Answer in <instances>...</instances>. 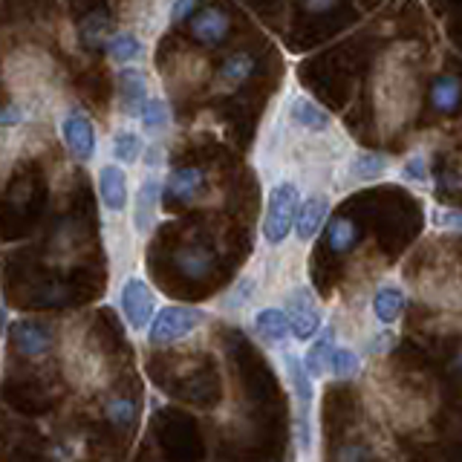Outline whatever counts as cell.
Here are the masks:
<instances>
[{"mask_svg": "<svg viewBox=\"0 0 462 462\" xmlns=\"http://www.w3.org/2000/svg\"><path fill=\"white\" fill-rule=\"evenodd\" d=\"M199 0H173L171 4V23H182L185 18H191Z\"/></svg>", "mask_w": 462, "mask_h": 462, "instance_id": "31", "label": "cell"}, {"mask_svg": "<svg viewBox=\"0 0 462 462\" xmlns=\"http://www.w3.org/2000/svg\"><path fill=\"white\" fill-rule=\"evenodd\" d=\"M254 292H257V283H254V278H240L235 286L228 289V295L223 298V310L226 312H237V310H243L245 303H249L252 298H254Z\"/></svg>", "mask_w": 462, "mask_h": 462, "instance_id": "27", "label": "cell"}, {"mask_svg": "<svg viewBox=\"0 0 462 462\" xmlns=\"http://www.w3.org/2000/svg\"><path fill=\"white\" fill-rule=\"evenodd\" d=\"M231 32V21L223 9H202L199 14H191V35L206 43V47H217V43H223Z\"/></svg>", "mask_w": 462, "mask_h": 462, "instance_id": "11", "label": "cell"}, {"mask_svg": "<svg viewBox=\"0 0 462 462\" xmlns=\"http://www.w3.org/2000/svg\"><path fill=\"white\" fill-rule=\"evenodd\" d=\"M393 344H396V336H393L390 329H384L382 336H375V338H373V346H370V350H373V353H387Z\"/></svg>", "mask_w": 462, "mask_h": 462, "instance_id": "33", "label": "cell"}, {"mask_svg": "<svg viewBox=\"0 0 462 462\" xmlns=\"http://www.w3.org/2000/svg\"><path fill=\"white\" fill-rule=\"evenodd\" d=\"M105 416H107V422L119 425V428H127L130 422H134V416H136V404L130 402V399L116 396V399H110L105 404Z\"/></svg>", "mask_w": 462, "mask_h": 462, "instance_id": "28", "label": "cell"}, {"mask_svg": "<svg viewBox=\"0 0 462 462\" xmlns=\"http://www.w3.org/2000/svg\"><path fill=\"white\" fill-rule=\"evenodd\" d=\"M159 202H162V180L144 177L139 182L136 202H134V228H136V235H151V231H153Z\"/></svg>", "mask_w": 462, "mask_h": 462, "instance_id": "6", "label": "cell"}, {"mask_svg": "<svg viewBox=\"0 0 462 462\" xmlns=\"http://www.w3.org/2000/svg\"><path fill=\"white\" fill-rule=\"evenodd\" d=\"M142 151H144V144H142L139 134H134V130H116V136H113V156L119 159L122 165L139 162Z\"/></svg>", "mask_w": 462, "mask_h": 462, "instance_id": "24", "label": "cell"}, {"mask_svg": "<svg viewBox=\"0 0 462 462\" xmlns=\"http://www.w3.org/2000/svg\"><path fill=\"white\" fill-rule=\"evenodd\" d=\"M303 4H307L310 12H327L336 6V0H303Z\"/></svg>", "mask_w": 462, "mask_h": 462, "instance_id": "35", "label": "cell"}, {"mask_svg": "<svg viewBox=\"0 0 462 462\" xmlns=\"http://www.w3.org/2000/svg\"><path fill=\"white\" fill-rule=\"evenodd\" d=\"M289 119H292L298 127L310 130V134H324V130H329V125H332L329 113L307 96L289 98Z\"/></svg>", "mask_w": 462, "mask_h": 462, "instance_id": "13", "label": "cell"}, {"mask_svg": "<svg viewBox=\"0 0 462 462\" xmlns=\"http://www.w3.org/2000/svg\"><path fill=\"white\" fill-rule=\"evenodd\" d=\"M98 197L110 214L127 208V173L122 165H105L98 171Z\"/></svg>", "mask_w": 462, "mask_h": 462, "instance_id": "8", "label": "cell"}, {"mask_svg": "<svg viewBox=\"0 0 462 462\" xmlns=\"http://www.w3.org/2000/svg\"><path fill=\"white\" fill-rule=\"evenodd\" d=\"M173 263L177 269L185 274V278H194V281H202L208 278L214 272V254L206 249V245H182V249L173 254Z\"/></svg>", "mask_w": 462, "mask_h": 462, "instance_id": "15", "label": "cell"}, {"mask_svg": "<svg viewBox=\"0 0 462 462\" xmlns=\"http://www.w3.org/2000/svg\"><path fill=\"white\" fill-rule=\"evenodd\" d=\"M457 365H459V367H462V353H459V358H457Z\"/></svg>", "mask_w": 462, "mask_h": 462, "instance_id": "36", "label": "cell"}, {"mask_svg": "<svg viewBox=\"0 0 462 462\" xmlns=\"http://www.w3.org/2000/svg\"><path fill=\"white\" fill-rule=\"evenodd\" d=\"M202 185H206V173L199 168H177L162 182V199L165 202H191Z\"/></svg>", "mask_w": 462, "mask_h": 462, "instance_id": "12", "label": "cell"}, {"mask_svg": "<svg viewBox=\"0 0 462 462\" xmlns=\"http://www.w3.org/2000/svg\"><path fill=\"white\" fill-rule=\"evenodd\" d=\"M254 336L266 344H283L289 338V318H286V310H278V307H263L254 312Z\"/></svg>", "mask_w": 462, "mask_h": 462, "instance_id": "14", "label": "cell"}, {"mask_svg": "<svg viewBox=\"0 0 462 462\" xmlns=\"http://www.w3.org/2000/svg\"><path fill=\"white\" fill-rule=\"evenodd\" d=\"M119 307L127 327L134 332L148 329L151 318L156 312V292L144 283V278L139 274H130V278L122 283V292H119Z\"/></svg>", "mask_w": 462, "mask_h": 462, "instance_id": "3", "label": "cell"}, {"mask_svg": "<svg viewBox=\"0 0 462 462\" xmlns=\"http://www.w3.org/2000/svg\"><path fill=\"white\" fill-rule=\"evenodd\" d=\"M404 312V292L393 283H384L373 295V315L382 327H393Z\"/></svg>", "mask_w": 462, "mask_h": 462, "instance_id": "16", "label": "cell"}, {"mask_svg": "<svg viewBox=\"0 0 462 462\" xmlns=\"http://www.w3.org/2000/svg\"><path fill=\"white\" fill-rule=\"evenodd\" d=\"M327 214H329V199L324 194H315V197L300 199L298 214H295V226H292L298 240L300 243H310L318 235V231L324 228Z\"/></svg>", "mask_w": 462, "mask_h": 462, "instance_id": "9", "label": "cell"}, {"mask_svg": "<svg viewBox=\"0 0 462 462\" xmlns=\"http://www.w3.org/2000/svg\"><path fill=\"white\" fill-rule=\"evenodd\" d=\"M107 32H110V18L105 12H93L81 21V38L90 47H98V43H107Z\"/></svg>", "mask_w": 462, "mask_h": 462, "instance_id": "26", "label": "cell"}, {"mask_svg": "<svg viewBox=\"0 0 462 462\" xmlns=\"http://www.w3.org/2000/svg\"><path fill=\"white\" fill-rule=\"evenodd\" d=\"M430 223L437 228H448V231H462V211L459 208H439L430 214Z\"/></svg>", "mask_w": 462, "mask_h": 462, "instance_id": "30", "label": "cell"}, {"mask_svg": "<svg viewBox=\"0 0 462 462\" xmlns=\"http://www.w3.org/2000/svg\"><path fill=\"white\" fill-rule=\"evenodd\" d=\"M361 370V358L353 346H332L329 361H327V373H332L336 379H353Z\"/></svg>", "mask_w": 462, "mask_h": 462, "instance_id": "22", "label": "cell"}, {"mask_svg": "<svg viewBox=\"0 0 462 462\" xmlns=\"http://www.w3.org/2000/svg\"><path fill=\"white\" fill-rule=\"evenodd\" d=\"M21 122H23V110L21 107H14V105L0 107V127H14Z\"/></svg>", "mask_w": 462, "mask_h": 462, "instance_id": "32", "label": "cell"}, {"mask_svg": "<svg viewBox=\"0 0 462 462\" xmlns=\"http://www.w3.org/2000/svg\"><path fill=\"white\" fill-rule=\"evenodd\" d=\"M402 180H404V182H411V185H428L430 171H428V162H425V156H422V153H413V156L404 159V165H402Z\"/></svg>", "mask_w": 462, "mask_h": 462, "instance_id": "29", "label": "cell"}, {"mask_svg": "<svg viewBox=\"0 0 462 462\" xmlns=\"http://www.w3.org/2000/svg\"><path fill=\"white\" fill-rule=\"evenodd\" d=\"M162 156H165L162 144H156V148L148 151V162H144V165H148V168H159V165H162Z\"/></svg>", "mask_w": 462, "mask_h": 462, "instance_id": "34", "label": "cell"}, {"mask_svg": "<svg viewBox=\"0 0 462 462\" xmlns=\"http://www.w3.org/2000/svg\"><path fill=\"white\" fill-rule=\"evenodd\" d=\"M459 98H462L459 81L451 79V76H442L430 90V101H433V107H437L439 113H454L457 105H459Z\"/></svg>", "mask_w": 462, "mask_h": 462, "instance_id": "25", "label": "cell"}, {"mask_svg": "<svg viewBox=\"0 0 462 462\" xmlns=\"http://www.w3.org/2000/svg\"><path fill=\"white\" fill-rule=\"evenodd\" d=\"M206 321V310L197 307H162L153 312L151 324H148V341L153 346H165L173 341L188 338L191 332L199 329V324Z\"/></svg>", "mask_w": 462, "mask_h": 462, "instance_id": "2", "label": "cell"}, {"mask_svg": "<svg viewBox=\"0 0 462 462\" xmlns=\"http://www.w3.org/2000/svg\"><path fill=\"white\" fill-rule=\"evenodd\" d=\"M390 168V159L384 153H370V151H361L353 156L350 162V177L356 182H375L382 180Z\"/></svg>", "mask_w": 462, "mask_h": 462, "instance_id": "20", "label": "cell"}, {"mask_svg": "<svg viewBox=\"0 0 462 462\" xmlns=\"http://www.w3.org/2000/svg\"><path fill=\"white\" fill-rule=\"evenodd\" d=\"M332 346H336V329L332 327H324V332L312 341V346L307 350V356H303V367H307V373L312 375V379H321V375L327 373V361H329V353Z\"/></svg>", "mask_w": 462, "mask_h": 462, "instance_id": "18", "label": "cell"}, {"mask_svg": "<svg viewBox=\"0 0 462 462\" xmlns=\"http://www.w3.org/2000/svg\"><path fill=\"white\" fill-rule=\"evenodd\" d=\"M356 240H358V231H356L353 220H346V217H338V220H332L327 226V243L332 252H338V254L350 252Z\"/></svg>", "mask_w": 462, "mask_h": 462, "instance_id": "23", "label": "cell"}, {"mask_svg": "<svg viewBox=\"0 0 462 462\" xmlns=\"http://www.w3.org/2000/svg\"><path fill=\"white\" fill-rule=\"evenodd\" d=\"M252 72H254V58L245 52H235L231 58H226L220 72H217V90H235Z\"/></svg>", "mask_w": 462, "mask_h": 462, "instance_id": "17", "label": "cell"}, {"mask_svg": "<svg viewBox=\"0 0 462 462\" xmlns=\"http://www.w3.org/2000/svg\"><path fill=\"white\" fill-rule=\"evenodd\" d=\"M298 206H300V191L295 182L283 180L269 191L266 214H263V240L269 245H281L289 235H292Z\"/></svg>", "mask_w": 462, "mask_h": 462, "instance_id": "1", "label": "cell"}, {"mask_svg": "<svg viewBox=\"0 0 462 462\" xmlns=\"http://www.w3.org/2000/svg\"><path fill=\"white\" fill-rule=\"evenodd\" d=\"M139 122L144 127V134H151V136H159L162 130L171 125V110L165 105V98H159V96H148V101H144V107L139 113Z\"/></svg>", "mask_w": 462, "mask_h": 462, "instance_id": "21", "label": "cell"}, {"mask_svg": "<svg viewBox=\"0 0 462 462\" xmlns=\"http://www.w3.org/2000/svg\"><path fill=\"white\" fill-rule=\"evenodd\" d=\"M107 55H110V61L122 64V67L139 64L144 58V43L134 32H119V35H113L107 41Z\"/></svg>", "mask_w": 462, "mask_h": 462, "instance_id": "19", "label": "cell"}, {"mask_svg": "<svg viewBox=\"0 0 462 462\" xmlns=\"http://www.w3.org/2000/svg\"><path fill=\"white\" fill-rule=\"evenodd\" d=\"M286 318H289V332L298 338V341H310L315 338L318 332L324 327V318L321 310H318L315 295L310 292L307 286H298L292 295H289L286 303Z\"/></svg>", "mask_w": 462, "mask_h": 462, "instance_id": "4", "label": "cell"}, {"mask_svg": "<svg viewBox=\"0 0 462 462\" xmlns=\"http://www.w3.org/2000/svg\"><path fill=\"white\" fill-rule=\"evenodd\" d=\"M12 344L26 358H43L52 350V332L35 321H18L12 327Z\"/></svg>", "mask_w": 462, "mask_h": 462, "instance_id": "10", "label": "cell"}, {"mask_svg": "<svg viewBox=\"0 0 462 462\" xmlns=\"http://www.w3.org/2000/svg\"><path fill=\"white\" fill-rule=\"evenodd\" d=\"M61 136H64V144L69 156L76 159V162H90L96 156V125L93 119L87 116L84 110H69L61 122Z\"/></svg>", "mask_w": 462, "mask_h": 462, "instance_id": "5", "label": "cell"}, {"mask_svg": "<svg viewBox=\"0 0 462 462\" xmlns=\"http://www.w3.org/2000/svg\"><path fill=\"white\" fill-rule=\"evenodd\" d=\"M144 101H148V76L127 64V69L119 72V107L130 119H139Z\"/></svg>", "mask_w": 462, "mask_h": 462, "instance_id": "7", "label": "cell"}]
</instances>
